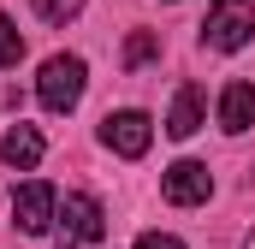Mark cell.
I'll use <instances>...</instances> for the list:
<instances>
[{"label":"cell","instance_id":"5","mask_svg":"<svg viewBox=\"0 0 255 249\" xmlns=\"http://www.w3.org/2000/svg\"><path fill=\"white\" fill-rule=\"evenodd\" d=\"M101 142L113 154H125V160H142L148 142H154V124H148V113H136V107H119V113L101 119Z\"/></svg>","mask_w":255,"mask_h":249},{"label":"cell","instance_id":"10","mask_svg":"<svg viewBox=\"0 0 255 249\" xmlns=\"http://www.w3.org/2000/svg\"><path fill=\"white\" fill-rule=\"evenodd\" d=\"M148 60H160V36H154V30H136L125 42V71H142Z\"/></svg>","mask_w":255,"mask_h":249},{"label":"cell","instance_id":"12","mask_svg":"<svg viewBox=\"0 0 255 249\" xmlns=\"http://www.w3.org/2000/svg\"><path fill=\"white\" fill-rule=\"evenodd\" d=\"M30 6L42 12V24H71L83 12V0H30Z\"/></svg>","mask_w":255,"mask_h":249},{"label":"cell","instance_id":"1","mask_svg":"<svg viewBox=\"0 0 255 249\" xmlns=\"http://www.w3.org/2000/svg\"><path fill=\"white\" fill-rule=\"evenodd\" d=\"M202 42L220 54H238L255 42V0H214L202 18Z\"/></svg>","mask_w":255,"mask_h":249},{"label":"cell","instance_id":"6","mask_svg":"<svg viewBox=\"0 0 255 249\" xmlns=\"http://www.w3.org/2000/svg\"><path fill=\"white\" fill-rule=\"evenodd\" d=\"M160 196H166L172 208H202V202L214 196V172H208L202 160H172V166L160 172Z\"/></svg>","mask_w":255,"mask_h":249},{"label":"cell","instance_id":"14","mask_svg":"<svg viewBox=\"0 0 255 249\" xmlns=\"http://www.w3.org/2000/svg\"><path fill=\"white\" fill-rule=\"evenodd\" d=\"M244 249H255V226H250V238H244Z\"/></svg>","mask_w":255,"mask_h":249},{"label":"cell","instance_id":"2","mask_svg":"<svg viewBox=\"0 0 255 249\" xmlns=\"http://www.w3.org/2000/svg\"><path fill=\"white\" fill-rule=\"evenodd\" d=\"M83 60L77 54H48L42 60V77H36V101L48 107V113H71L77 101H83Z\"/></svg>","mask_w":255,"mask_h":249},{"label":"cell","instance_id":"13","mask_svg":"<svg viewBox=\"0 0 255 249\" xmlns=\"http://www.w3.org/2000/svg\"><path fill=\"white\" fill-rule=\"evenodd\" d=\"M130 249H184V244H178L172 232H142V238H136Z\"/></svg>","mask_w":255,"mask_h":249},{"label":"cell","instance_id":"3","mask_svg":"<svg viewBox=\"0 0 255 249\" xmlns=\"http://www.w3.org/2000/svg\"><path fill=\"white\" fill-rule=\"evenodd\" d=\"M54 232H60V244H65V249H77V244H101V238H107V214H101V202H95V196L71 190V196L60 202V214H54Z\"/></svg>","mask_w":255,"mask_h":249},{"label":"cell","instance_id":"11","mask_svg":"<svg viewBox=\"0 0 255 249\" xmlns=\"http://www.w3.org/2000/svg\"><path fill=\"white\" fill-rule=\"evenodd\" d=\"M18 60H24V36H18V24L0 12V71H6V65H18Z\"/></svg>","mask_w":255,"mask_h":249},{"label":"cell","instance_id":"4","mask_svg":"<svg viewBox=\"0 0 255 249\" xmlns=\"http://www.w3.org/2000/svg\"><path fill=\"white\" fill-rule=\"evenodd\" d=\"M54 214H60V196H54V184L30 178L24 190H12V226H18L24 238H42V232H54Z\"/></svg>","mask_w":255,"mask_h":249},{"label":"cell","instance_id":"8","mask_svg":"<svg viewBox=\"0 0 255 249\" xmlns=\"http://www.w3.org/2000/svg\"><path fill=\"white\" fill-rule=\"evenodd\" d=\"M42 148H48V142H42L36 124H12V130L0 136V160H6L12 172H30V166L42 160Z\"/></svg>","mask_w":255,"mask_h":249},{"label":"cell","instance_id":"7","mask_svg":"<svg viewBox=\"0 0 255 249\" xmlns=\"http://www.w3.org/2000/svg\"><path fill=\"white\" fill-rule=\"evenodd\" d=\"M255 124V83H226L220 89V130H232V136H244Z\"/></svg>","mask_w":255,"mask_h":249},{"label":"cell","instance_id":"9","mask_svg":"<svg viewBox=\"0 0 255 249\" xmlns=\"http://www.w3.org/2000/svg\"><path fill=\"white\" fill-rule=\"evenodd\" d=\"M196 130H202V89H196V83H184V89L172 95V113H166V136H178V142H184V136H196Z\"/></svg>","mask_w":255,"mask_h":249}]
</instances>
